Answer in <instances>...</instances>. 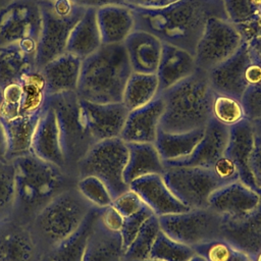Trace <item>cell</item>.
I'll list each match as a JSON object with an SVG mask.
<instances>
[{
  "mask_svg": "<svg viewBox=\"0 0 261 261\" xmlns=\"http://www.w3.org/2000/svg\"><path fill=\"white\" fill-rule=\"evenodd\" d=\"M133 9L135 30L148 32L162 43L195 53L208 18H227L222 0H179L153 10Z\"/></svg>",
  "mask_w": 261,
  "mask_h": 261,
  "instance_id": "obj_1",
  "label": "cell"
},
{
  "mask_svg": "<svg viewBox=\"0 0 261 261\" xmlns=\"http://www.w3.org/2000/svg\"><path fill=\"white\" fill-rule=\"evenodd\" d=\"M12 162L15 167V193L10 216L20 223L30 224L53 198L76 186V178L34 154L18 157Z\"/></svg>",
  "mask_w": 261,
  "mask_h": 261,
  "instance_id": "obj_2",
  "label": "cell"
},
{
  "mask_svg": "<svg viewBox=\"0 0 261 261\" xmlns=\"http://www.w3.org/2000/svg\"><path fill=\"white\" fill-rule=\"evenodd\" d=\"M132 72L123 44H102L82 60L75 93L81 100L94 103L122 102Z\"/></svg>",
  "mask_w": 261,
  "mask_h": 261,
  "instance_id": "obj_3",
  "label": "cell"
},
{
  "mask_svg": "<svg viewBox=\"0 0 261 261\" xmlns=\"http://www.w3.org/2000/svg\"><path fill=\"white\" fill-rule=\"evenodd\" d=\"M160 94L164 101L160 128L164 132L187 133L205 128L212 118L214 91L206 71L197 69Z\"/></svg>",
  "mask_w": 261,
  "mask_h": 261,
  "instance_id": "obj_4",
  "label": "cell"
},
{
  "mask_svg": "<svg viewBox=\"0 0 261 261\" xmlns=\"http://www.w3.org/2000/svg\"><path fill=\"white\" fill-rule=\"evenodd\" d=\"M93 207L75 186L44 206L29 224L41 257L72 234Z\"/></svg>",
  "mask_w": 261,
  "mask_h": 261,
  "instance_id": "obj_5",
  "label": "cell"
},
{
  "mask_svg": "<svg viewBox=\"0 0 261 261\" xmlns=\"http://www.w3.org/2000/svg\"><path fill=\"white\" fill-rule=\"evenodd\" d=\"M46 101L56 115L65 172L77 179L79 162L97 143L88 127L81 99L75 92H65L48 96Z\"/></svg>",
  "mask_w": 261,
  "mask_h": 261,
  "instance_id": "obj_6",
  "label": "cell"
},
{
  "mask_svg": "<svg viewBox=\"0 0 261 261\" xmlns=\"http://www.w3.org/2000/svg\"><path fill=\"white\" fill-rule=\"evenodd\" d=\"M41 31L37 43L36 67L40 69L51 59L66 52L69 35L87 8L69 0H38Z\"/></svg>",
  "mask_w": 261,
  "mask_h": 261,
  "instance_id": "obj_7",
  "label": "cell"
},
{
  "mask_svg": "<svg viewBox=\"0 0 261 261\" xmlns=\"http://www.w3.org/2000/svg\"><path fill=\"white\" fill-rule=\"evenodd\" d=\"M127 157V144L120 138L99 141L79 162L76 177L77 179L89 175L98 177L105 184L114 199L129 190L123 178Z\"/></svg>",
  "mask_w": 261,
  "mask_h": 261,
  "instance_id": "obj_8",
  "label": "cell"
},
{
  "mask_svg": "<svg viewBox=\"0 0 261 261\" xmlns=\"http://www.w3.org/2000/svg\"><path fill=\"white\" fill-rule=\"evenodd\" d=\"M158 220L163 232L193 248L222 239L223 217L209 207L160 216Z\"/></svg>",
  "mask_w": 261,
  "mask_h": 261,
  "instance_id": "obj_9",
  "label": "cell"
},
{
  "mask_svg": "<svg viewBox=\"0 0 261 261\" xmlns=\"http://www.w3.org/2000/svg\"><path fill=\"white\" fill-rule=\"evenodd\" d=\"M161 175L171 193L189 209L208 207L212 193L225 185L212 168L165 166Z\"/></svg>",
  "mask_w": 261,
  "mask_h": 261,
  "instance_id": "obj_10",
  "label": "cell"
},
{
  "mask_svg": "<svg viewBox=\"0 0 261 261\" xmlns=\"http://www.w3.org/2000/svg\"><path fill=\"white\" fill-rule=\"evenodd\" d=\"M243 41L238 28L227 18H208L194 53L197 69L209 72L232 56Z\"/></svg>",
  "mask_w": 261,
  "mask_h": 261,
  "instance_id": "obj_11",
  "label": "cell"
},
{
  "mask_svg": "<svg viewBox=\"0 0 261 261\" xmlns=\"http://www.w3.org/2000/svg\"><path fill=\"white\" fill-rule=\"evenodd\" d=\"M40 31L38 0H15L0 9V46L18 42L38 43Z\"/></svg>",
  "mask_w": 261,
  "mask_h": 261,
  "instance_id": "obj_12",
  "label": "cell"
},
{
  "mask_svg": "<svg viewBox=\"0 0 261 261\" xmlns=\"http://www.w3.org/2000/svg\"><path fill=\"white\" fill-rule=\"evenodd\" d=\"M251 61V49L243 41L237 52L208 72L209 82L215 94H223L242 100L248 84L247 68Z\"/></svg>",
  "mask_w": 261,
  "mask_h": 261,
  "instance_id": "obj_13",
  "label": "cell"
},
{
  "mask_svg": "<svg viewBox=\"0 0 261 261\" xmlns=\"http://www.w3.org/2000/svg\"><path fill=\"white\" fill-rule=\"evenodd\" d=\"M261 200V194L241 180L219 187L208 200V207L224 219H241L252 213Z\"/></svg>",
  "mask_w": 261,
  "mask_h": 261,
  "instance_id": "obj_14",
  "label": "cell"
},
{
  "mask_svg": "<svg viewBox=\"0 0 261 261\" xmlns=\"http://www.w3.org/2000/svg\"><path fill=\"white\" fill-rule=\"evenodd\" d=\"M29 224L8 216L0 220V261H40Z\"/></svg>",
  "mask_w": 261,
  "mask_h": 261,
  "instance_id": "obj_15",
  "label": "cell"
},
{
  "mask_svg": "<svg viewBox=\"0 0 261 261\" xmlns=\"http://www.w3.org/2000/svg\"><path fill=\"white\" fill-rule=\"evenodd\" d=\"M90 133L96 142L120 138L128 110L122 102L94 103L81 100Z\"/></svg>",
  "mask_w": 261,
  "mask_h": 261,
  "instance_id": "obj_16",
  "label": "cell"
},
{
  "mask_svg": "<svg viewBox=\"0 0 261 261\" xmlns=\"http://www.w3.org/2000/svg\"><path fill=\"white\" fill-rule=\"evenodd\" d=\"M229 127L214 118L205 126L204 135L193 152L181 159L164 162L165 166H198L212 168L215 162L224 155Z\"/></svg>",
  "mask_w": 261,
  "mask_h": 261,
  "instance_id": "obj_17",
  "label": "cell"
},
{
  "mask_svg": "<svg viewBox=\"0 0 261 261\" xmlns=\"http://www.w3.org/2000/svg\"><path fill=\"white\" fill-rule=\"evenodd\" d=\"M128 187L157 217L189 210L171 193L161 174L142 176L133 180Z\"/></svg>",
  "mask_w": 261,
  "mask_h": 261,
  "instance_id": "obj_18",
  "label": "cell"
},
{
  "mask_svg": "<svg viewBox=\"0 0 261 261\" xmlns=\"http://www.w3.org/2000/svg\"><path fill=\"white\" fill-rule=\"evenodd\" d=\"M164 111V101L159 94L145 106L130 110L127 114L120 139L128 143L154 144Z\"/></svg>",
  "mask_w": 261,
  "mask_h": 261,
  "instance_id": "obj_19",
  "label": "cell"
},
{
  "mask_svg": "<svg viewBox=\"0 0 261 261\" xmlns=\"http://www.w3.org/2000/svg\"><path fill=\"white\" fill-rule=\"evenodd\" d=\"M32 154L65 171L56 115L47 101L40 113L33 136Z\"/></svg>",
  "mask_w": 261,
  "mask_h": 261,
  "instance_id": "obj_20",
  "label": "cell"
},
{
  "mask_svg": "<svg viewBox=\"0 0 261 261\" xmlns=\"http://www.w3.org/2000/svg\"><path fill=\"white\" fill-rule=\"evenodd\" d=\"M254 139L255 127L252 121L244 119L230 126L224 155L236 165L240 180L260 193L250 171V158L254 147Z\"/></svg>",
  "mask_w": 261,
  "mask_h": 261,
  "instance_id": "obj_21",
  "label": "cell"
},
{
  "mask_svg": "<svg viewBox=\"0 0 261 261\" xmlns=\"http://www.w3.org/2000/svg\"><path fill=\"white\" fill-rule=\"evenodd\" d=\"M37 43L18 42L0 46V88L18 83L36 67Z\"/></svg>",
  "mask_w": 261,
  "mask_h": 261,
  "instance_id": "obj_22",
  "label": "cell"
},
{
  "mask_svg": "<svg viewBox=\"0 0 261 261\" xmlns=\"http://www.w3.org/2000/svg\"><path fill=\"white\" fill-rule=\"evenodd\" d=\"M163 43L154 35L133 31L123 42V46L134 72L156 73Z\"/></svg>",
  "mask_w": 261,
  "mask_h": 261,
  "instance_id": "obj_23",
  "label": "cell"
},
{
  "mask_svg": "<svg viewBox=\"0 0 261 261\" xmlns=\"http://www.w3.org/2000/svg\"><path fill=\"white\" fill-rule=\"evenodd\" d=\"M222 239L252 258L261 251V200L256 209L241 219H224Z\"/></svg>",
  "mask_w": 261,
  "mask_h": 261,
  "instance_id": "obj_24",
  "label": "cell"
},
{
  "mask_svg": "<svg viewBox=\"0 0 261 261\" xmlns=\"http://www.w3.org/2000/svg\"><path fill=\"white\" fill-rule=\"evenodd\" d=\"M81 65L82 59L68 52L44 64L39 70L46 83L47 97L65 92H75Z\"/></svg>",
  "mask_w": 261,
  "mask_h": 261,
  "instance_id": "obj_25",
  "label": "cell"
},
{
  "mask_svg": "<svg viewBox=\"0 0 261 261\" xmlns=\"http://www.w3.org/2000/svg\"><path fill=\"white\" fill-rule=\"evenodd\" d=\"M196 70L194 54L182 48L163 43L156 71L160 93L187 79Z\"/></svg>",
  "mask_w": 261,
  "mask_h": 261,
  "instance_id": "obj_26",
  "label": "cell"
},
{
  "mask_svg": "<svg viewBox=\"0 0 261 261\" xmlns=\"http://www.w3.org/2000/svg\"><path fill=\"white\" fill-rule=\"evenodd\" d=\"M96 17L102 44H123L135 31V15L127 5L112 4L100 7L96 9Z\"/></svg>",
  "mask_w": 261,
  "mask_h": 261,
  "instance_id": "obj_27",
  "label": "cell"
},
{
  "mask_svg": "<svg viewBox=\"0 0 261 261\" xmlns=\"http://www.w3.org/2000/svg\"><path fill=\"white\" fill-rule=\"evenodd\" d=\"M123 260L124 248L120 232L105 227L98 217L87 240L82 261Z\"/></svg>",
  "mask_w": 261,
  "mask_h": 261,
  "instance_id": "obj_28",
  "label": "cell"
},
{
  "mask_svg": "<svg viewBox=\"0 0 261 261\" xmlns=\"http://www.w3.org/2000/svg\"><path fill=\"white\" fill-rule=\"evenodd\" d=\"M40 113L16 116L10 119L0 118L6 139V160L12 161L18 157L32 154L33 136Z\"/></svg>",
  "mask_w": 261,
  "mask_h": 261,
  "instance_id": "obj_29",
  "label": "cell"
},
{
  "mask_svg": "<svg viewBox=\"0 0 261 261\" xmlns=\"http://www.w3.org/2000/svg\"><path fill=\"white\" fill-rule=\"evenodd\" d=\"M128 157L123 171L124 181L133 180L149 174H162L165 165L156 147L152 143H128Z\"/></svg>",
  "mask_w": 261,
  "mask_h": 261,
  "instance_id": "obj_30",
  "label": "cell"
},
{
  "mask_svg": "<svg viewBox=\"0 0 261 261\" xmlns=\"http://www.w3.org/2000/svg\"><path fill=\"white\" fill-rule=\"evenodd\" d=\"M101 45L102 40L97 23L96 9L87 8L69 35L66 52L83 60L97 51Z\"/></svg>",
  "mask_w": 261,
  "mask_h": 261,
  "instance_id": "obj_31",
  "label": "cell"
},
{
  "mask_svg": "<svg viewBox=\"0 0 261 261\" xmlns=\"http://www.w3.org/2000/svg\"><path fill=\"white\" fill-rule=\"evenodd\" d=\"M101 210L102 208L93 207L79 228L45 254L40 261H82L87 240Z\"/></svg>",
  "mask_w": 261,
  "mask_h": 261,
  "instance_id": "obj_32",
  "label": "cell"
},
{
  "mask_svg": "<svg viewBox=\"0 0 261 261\" xmlns=\"http://www.w3.org/2000/svg\"><path fill=\"white\" fill-rule=\"evenodd\" d=\"M205 128L187 133H167L158 129L154 143L163 162L178 160L189 156L204 135Z\"/></svg>",
  "mask_w": 261,
  "mask_h": 261,
  "instance_id": "obj_33",
  "label": "cell"
},
{
  "mask_svg": "<svg viewBox=\"0 0 261 261\" xmlns=\"http://www.w3.org/2000/svg\"><path fill=\"white\" fill-rule=\"evenodd\" d=\"M160 94L156 73L132 72L123 92L122 103L128 111L150 103Z\"/></svg>",
  "mask_w": 261,
  "mask_h": 261,
  "instance_id": "obj_34",
  "label": "cell"
},
{
  "mask_svg": "<svg viewBox=\"0 0 261 261\" xmlns=\"http://www.w3.org/2000/svg\"><path fill=\"white\" fill-rule=\"evenodd\" d=\"M20 102L18 116L34 115L41 112L46 99V83L39 69L25 73L19 81Z\"/></svg>",
  "mask_w": 261,
  "mask_h": 261,
  "instance_id": "obj_35",
  "label": "cell"
},
{
  "mask_svg": "<svg viewBox=\"0 0 261 261\" xmlns=\"http://www.w3.org/2000/svg\"><path fill=\"white\" fill-rule=\"evenodd\" d=\"M160 230L158 217L153 214L145 221L134 241L124 250V260L144 261L149 259L152 246Z\"/></svg>",
  "mask_w": 261,
  "mask_h": 261,
  "instance_id": "obj_36",
  "label": "cell"
},
{
  "mask_svg": "<svg viewBox=\"0 0 261 261\" xmlns=\"http://www.w3.org/2000/svg\"><path fill=\"white\" fill-rule=\"evenodd\" d=\"M196 255L193 247L177 242L160 230L150 253V258L157 261H189Z\"/></svg>",
  "mask_w": 261,
  "mask_h": 261,
  "instance_id": "obj_37",
  "label": "cell"
},
{
  "mask_svg": "<svg viewBox=\"0 0 261 261\" xmlns=\"http://www.w3.org/2000/svg\"><path fill=\"white\" fill-rule=\"evenodd\" d=\"M212 118L227 127L246 119L242 100L228 95L214 93Z\"/></svg>",
  "mask_w": 261,
  "mask_h": 261,
  "instance_id": "obj_38",
  "label": "cell"
},
{
  "mask_svg": "<svg viewBox=\"0 0 261 261\" xmlns=\"http://www.w3.org/2000/svg\"><path fill=\"white\" fill-rule=\"evenodd\" d=\"M195 253L206 261H253L247 253L239 250L229 242L220 239L194 247Z\"/></svg>",
  "mask_w": 261,
  "mask_h": 261,
  "instance_id": "obj_39",
  "label": "cell"
},
{
  "mask_svg": "<svg viewBox=\"0 0 261 261\" xmlns=\"http://www.w3.org/2000/svg\"><path fill=\"white\" fill-rule=\"evenodd\" d=\"M15 193V167L12 161L0 160V220L11 215Z\"/></svg>",
  "mask_w": 261,
  "mask_h": 261,
  "instance_id": "obj_40",
  "label": "cell"
},
{
  "mask_svg": "<svg viewBox=\"0 0 261 261\" xmlns=\"http://www.w3.org/2000/svg\"><path fill=\"white\" fill-rule=\"evenodd\" d=\"M76 189L94 207L105 208L112 204L113 198L105 184L96 176H84L77 179Z\"/></svg>",
  "mask_w": 261,
  "mask_h": 261,
  "instance_id": "obj_41",
  "label": "cell"
},
{
  "mask_svg": "<svg viewBox=\"0 0 261 261\" xmlns=\"http://www.w3.org/2000/svg\"><path fill=\"white\" fill-rule=\"evenodd\" d=\"M153 215V212L145 205L141 210H139L137 213L133 214L129 217L124 218L123 225L120 229V234L122 238L123 248L124 250L130 245V243L134 241L138 232L140 231L141 227L145 223V221Z\"/></svg>",
  "mask_w": 261,
  "mask_h": 261,
  "instance_id": "obj_42",
  "label": "cell"
},
{
  "mask_svg": "<svg viewBox=\"0 0 261 261\" xmlns=\"http://www.w3.org/2000/svg\"><path fill=\"white\" fill-rule=\"evenodd\" d=\"M242 103L246 119L250 121L261 120V82L246 90Z\"/></svg>",
  "mask_w": 261,
  "mask_h": 261,
  "instance_id": "obj_43",
  "label": "cell"
},
{
  "mask_svg": "<svg viewBox=\"0 0 261 261\" xmlns=\"http://www.w3.org/2000/svg\"><path fill=\"white\" fill-rule=\"evenodd\" d=\"M111 205L124 218L132 216L145 206L141 198L132 190H127L123 194L114 198Z\"/></svg>",
  "mask_w": 261,
  "mask_h": 261,
  "instance_id": "obj_44",
  "label": "cell"
},
{
  "mask_svg": "<svg viewBox=\"0 0 261 261\" xmlns=\"http://www.w3.org/2000/svg\"><path fill=\"white\" fill-rule=\"evenodd\" d=\"M215 174L224 182L228 184L234 180H240L239 172L232 161L223 155L220 157L212 167Z\"/></svg>",
  "mask_w": 261,
  "mask_h": 261,
  "instance_id": "obj_45",
  "label": "cell"
},
{
  "mask_svg": "<svg viewBox=\"0 0 261 261\" xmlns=\"http://www.w3.org/2000/svg\"><path fill=\"white\" fill-rule=\"evenodd\" d=\"M250 171L255 185L261 194V133L256 129L254 147L250 158Z\"/></svg>",
  "mask_w": 261,
  "mask_h": 261,
  "instance_id": "obj_46",
  "label": "cell"
},
{
  "mask_svg": "<svg viewBox=\"0 0 261 261\" xmlns=\"http://www.w3.org/2000/svg\"><path fill=\"white\" fill-rule=\"evenodd\" d=\"M99 219L105 227L113 231H120L124 222V217L112 205L102 208Z\"/></svg>",
  "mask_w": 261,
  "mask_h": 261,
  "instance_id": "obj_47",
  "label": "cell"
},
{
  "mask_svg": "<svg viewBox=\"0 0 261 261\" xmlns=\"http://www.w3.org/2000/svg\"><path fill=\"white\" fill-rule=\"evenodd\" d=\"M125 4L134 9L153 10L166 7L179 0H124Z\"/></svg>",
  "mask_w": 261,
  "mask_h": 261,
  "instance_id": "obj_48",
  "label": "cell"
},
{
  "mask_svg": "<svg viewBox=\"0 0 261 261\" xmlns=\"http://www.w3.org/2000/svg\"><path fill=\"white\" fill-rule=\"evenodd\" d=\"M75 5H79L83 8H94L98 9L100 7L112 4H119V5H126L124 0H69Z\"/></svg>",
  "mask_w": 261,
  "mask_h": 261,
  "instance_id": "obj_49",
  "label": "cell"
},
{
  "mask_svg": "<svg viewBox=\"0 0 261 261\" xmlns=\"http://www.w3.org/2000/svg\"><path fill=\"white\" fill-rule=\"evenodd\" d=\"M248 43L252 51L261 59V31L256 32L247 40H244Z\"/></svg>",
  "mask_w": 261,
  "mask_h": 261,
  "instance_id": "obj_50",
  "label": "cell"
},
{
  "mask_svg": "<svg viewBox=\"0 0 261 261\" xmlns=\"http://www.w3.org/2000/svg\"><path fill=\"white\" fill-rule=\"evenodd\" d=\"M6 152H7V146H6L5 134H4L2 124L0 122V160H6Z\"/></svg>",
  "mask_w": 261,
  "mask_h": 261,
  "instance_id": "obj_51",
  "label": "cell"
},
{
  "mask_svg": "<svg viewBox=\"0 0 261 261\" xmlns=\"http://www.w3.org/2000/svg\"><path fill=\"white\" fill-rule=\"evenodd\" d=\"M253 122V125L255 127V129L259 133H261V120H255V121H252Z\"/></svg>",
  "mask_w": 261,
  "mask_h": 261,
  "instance_id": "obj_52",
  "label": "cell"
},
{
  "mask_svg": "<svg viewBox=\"0 0 261 261\" xmlns=\"http://www.w3.org/2000/svg\"><path fill=\"white\" fill-rule=\"evenodd\" d=\"M189 261H206V259H205L204 257H202V256L196 254V255H195L194 257H192Z\"/></svg>",
  "mask_w": 261,
  "mask_h": 261,
  "instance_id": "obj_53",
  "label": "cell"
},
{
  "mask_svg": "<svg viewBox=\"0 0 261 261\" xmlns=\"http://www.w3.org/2000/svg\"><path fill=\"white\" fill-rule=\"evenodd\" d=\"M15 0H0V9H2L3 7H5L6 5H8L9 3L13 2Z\"/></svg>",
  "mask_w": 261,
  "mask_h": 261,
  "instance_id": "obj_54",
  "label": "cell"
},
{
  "mask_svg": "<svg viewBox=\"0 0 261 261\" xmlns=\"http://www.w3.org/2000/svg\"><path fill=\"white\" fill-rule=\"evenodd\" d=\"M2 99H3V89L0 88V112H1V105H2Z\"/></svg>",
  "mask_w": 261,
  "mask_h": 261,
  "instance_id": "obj_55",
  "label": "cell"
},
{
  "mask_svg": "<svg viewBox=\"0 0 261 261\" xmlns=\"http://www.w3.org/2000/svg\"><path fill=\"white\" fill-rule=\"evenodd\" d=\"M144 261H157V260H153V259H147V260H144Z\"/></svg>",
  "mask_w": 261,
  "mask_h": 261,
  "instance_id": "obj_56",
  "label": "cell"
},
{
  "mask_svg": "<svg viewBox=\"0 0 261 261\" xmlns=\"http://www.w3.org/2000/svg\"><path fill=\"white\" fill-rule=\"evenodd\" d=\"M123 261H125V260H123Z\"/></svg>",
  "mask_w": 261,
  "mask_h": 261,
  "instance_id": "obj_57",
  "label": "cell"
}]
</instances>
